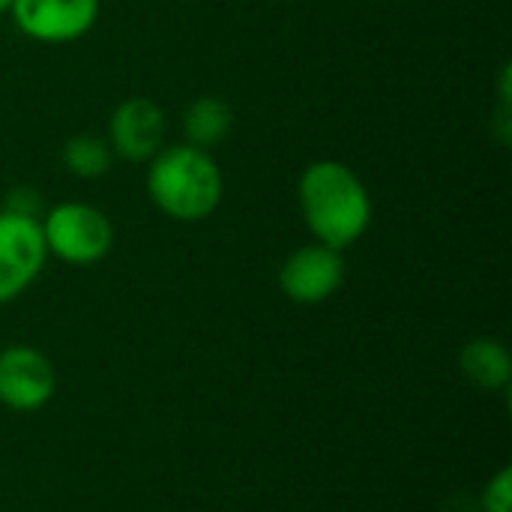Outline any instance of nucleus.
I'll return each mask as SVG.
<instances>
[{
	"instance_id": "f8f14e48",
	"label": "nucleus",
	"mask_w": 512,
	"mask_h": 512,
	"mask_svg": "<svg viewBox=\"0 0 512 512\" xmlns=\"http://www.w3.org/2000/svg\"><path fill=\"white\" fill-rule=\"evenodd\" d=\"M483 512H512V468H501L486 492H483Z\"/></svg>"
},
{
	"instance_id": "423d86ee",
	"label": "nucleus",
	"mask_w": 512,
	"mask_h": 512,
	"mask_svg": "<svg viewBox=\"0 0 512 512\" xmlns=\"http://www.w3.org/2000/svg\"><path fill=\"white\" fill-rule=\"evenodd\" d=\"M57 390L51 360L30 345H9L0 351V405L9 411H39Z\"/></svg>"
},
{
	"instance_id": "0eeeda50",
	"label": "nucleus",
	"mask_w": 512,
	"mask_h": 512,
	"mask_svg": "<svg viewBox=\"0 0 512 512\" xmlns=\"http://www.w3.org/2000/svg\"><path fill=\"white\" fill-rule=\"evenodd\" d=\"M15 27L33 42H75L99 18V0H12Z\"/></svg>"
},
{
	"instance_id": "9b49d317",
	"label": "nucleus",
	"mask_w": 512,
	"mask_h": 512,
	"mask_svg": "<svg viewBox=\"0 0 512 512\" xmlns=\"http://www.w3.org/2000/svg\"><path fill=\"white\" fill-rule=\"evenodd\" d=\"M60 159H63V165H66V171L72 177L93 180V177H102L111 168L114 153H111L105 138H99L93 132H81V135L66 138Z\"/></svg>"
},
{
	"instance_id": "ddd939ff",
	"label": "nucleus",
	"mask_w": 512,
	"mask_h": 512,
	"mask_svg": "<svg viewBox=\"0 0 512 512\" xmlns=\"http://www.w3.org/2000/svg\"><path fill=\"white\" fill-rule=\"evenodd\" d=\"M6 207H9V210H15V213L36 216V210H39V198L33 195V189H15V192L6 198Z\"/></svg>"
},
{
	"instance_id": "f257e3e1",
	"label": "nucleus",
	"mask_w": 512,
	"mask_h": 512,
	"mask_svg": "<svg viewBox=\"0 0 512 512\" xmlns=\"http://www.w3.org/2000/svg\"><path fill=\"white\" fill-rule=\"evenodd\" d=\"M303 222L315 243L330 249L354 246L372 225V198L363 180L339 159H318L297 183Z\"/></svg>"
},
{
	"instance_id": "1a4fd4ad",
	"label": "nucleus",
	"mask_w": 512,
	"mask_h": 512,
	"mask_svg": "<svg viewBox=\"0 0 512 512\" xmlns=\"http://www.w3.org/2000/svg\"><path fill=\"white\" fill-rule=\"evenodd\" d=\"M459 366H462V375L480 390H504L512 378V360L507 345L498 339H489V336L468 342L459 354Z\"/></svg>"
},
{
	"instance_id": "4468645a",
	"label": "nucleus",
	"mask_w": 512,
	"mask_h": 512,
	"mask_svg": "<svg viewBox=\"0 0 512 512\" xmlns=\"http://www.w3.org/2000/svg\"><path fill=\"white\" fill-rule=\"evenodd\" d=\"M9 9H12V0H0V15L9 12Z\"/></svg>"
},
{
	"instance_id": "f03ea898",
	"label": "nucleus",
	"mask_w": 512,
	"mask_h": 512,
	"mask_svg": "<svg viewBox=\"0 0 512 512\" xmlns=\"http://www.w3.org/2000/svg\"><path fill=\"white\" fill-rule=\"evenodd\" d=\"M222 171L210 150L192 144L162 147L147 168V195L174 222H201L222 201Z\"/></svg>"
},
{
	"instance_id": "9d476101",
	"label": "nucleus",
	"mask_w": 512,
	"mask_h": 512,
	"mask_svg": "<svg viewBox=\"0 0 512 512\" xmlns=\"http://www.w3.org/2000/svg\"><path fill=\"white\" fill-rule=\"evenodd\" d=\"M231 123H234V114L219 96H198L183 114L186 144L201 147V150H213L216 144H222L228 138Z\"/></svg>"
},
{
	"instance_id": "20e7f679",
	"label": "nucleus",
	"mask_w": 512,
	"mask_h": 512,
	"mask_svg": "<svg viewBox=\"0 0 512 512\" xmlns=\"http://www.w3.org/2000/svg\"><path fill=\"white\" fill-rule=\"evenodd\" d=\"M48 258L42 228L36 216L15 213L9 207L0 210V306L21 297L36 276L42 273Z\"/></svg>"
},
{
	"instance_id": "6e6552de",
	"label": "nucleus",
	"mask_w": 512,
	"mask_h": 512,
	"mask_svg": "<svg viewBox=\"0 0 512 512\" xmlns=\"http://www.w3.org/2000/svg\"><path fill=\"white\" fill-rule=\"evenodd\" d=\"M165 141V114L147 96L123 99L108 120V147L126 162H150Z\"/></svg>"
},
{
	"instance_id": "39448f33",
	"label": "nucleus",
	"mask_w": 512,
	"mask_h": 512,
	"mask_svg": "<svg viewBox=\"0 0 512 512\" xmlns=\"http://www.w3.org/2000/svg\"><path fill=\"white\" fill-rule=\"evenodd\" d=\"M342 282H345L342 252L324 243H309L294 249L279 270L282 294L300 306H315L330 300L342 288Z\"/></svg>"
},
{
	"instance_id": "7ed1b4c3",
	"label": "nucleus",
	"mask_w": 512,
	"mask_h": 512,
	"mask_svg": "<svg viewBox=\"0 0 512 512\" xmlns=\"http://www.w3.org/2000/svg\"><path fill=\"white\" fill-rule=\"evenodd\" d=\"M42 240L48 255L60 258L72 267L99 264L114 246V225L111 219L84 201H63L45 213L39 222Z\"/></svg>"
}]
</instances>
